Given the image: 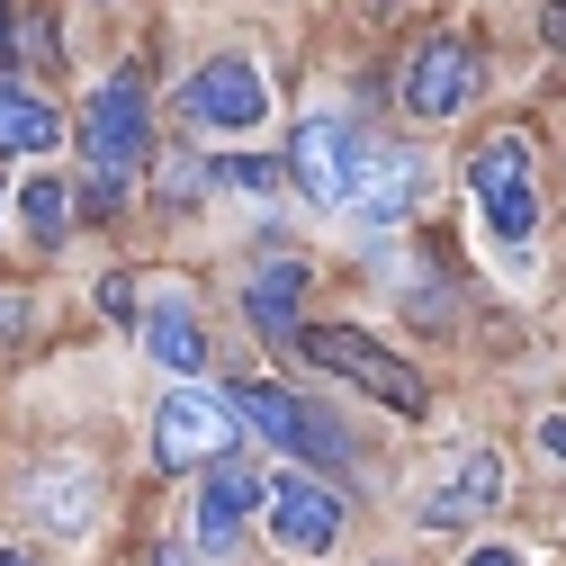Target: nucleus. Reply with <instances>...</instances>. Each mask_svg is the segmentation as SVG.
Listing matches in <instances>:
<instances>
[{
    "label": "nucleus",
    "mask_w": 566,
    "mask_h": 566,
    "mask_svg": "<svg viewBox=\"0 0 566 566\" xmlns=\"http://www.w3.org/2000/svg\"><path fill=\"white\" fill-rule=\"evenodd\" d=\"M289 163H297V189H306L315 207H350V189H360V171L378 163V135H360L350 117L315 108V117L297 126V145H289Z\"/></svg>",
    "instance_id": "nucleus-3"
},
{
    "label": "nucleus",
    "mask_w": 566,
    "mask_h": 566,
    "mask_svg": "<svg viewBox=\"0 0 566 566\" xmlns=\"http://www.w3.org/2000/svg\"><path fill=\"white\" fill-rule=\"evenodd\" d=\"M297 297H306V270H297V261H261V270H252L243 306H252L261 342H297Z\"/></svg>",
    "instance_id": "nucleus-13"
},
{
    "label": "nucleus",
    "mask_w": 566,
    "mask_h": 566,
    "mask_svg": "<svg viewBox=\"0 0 566 566\" xmlns=\"http://www.w3.org/2000/svg\"><path fill=\"white\" fill-rule=\"evenodd\" d=\"M468 99H476V54H468L459 36L413 45V63H405V108H413V117H459Z\"/></svg>",
    "instance_id": "nucleus-9"
},
{
    "label": "nucleus",
    "mask_w": 566,
    "mask_h": 566,
    "mask_svg": "<svg viewBox=\"0 0 566 566\" xmlns=\"http://www.w3.org/2000/svg\"><path fill=\"white\" fill-rule=\"evenodd\" d=\"M234 422H261V432L289 450V459H315V468H350V441L333 432V413H315L306 396H279V387H226Z\"/></svg>",
    "instance_id": "nucleus-4"
},
{
    "label": "nucleus",
    "mask_w": 566,
    "mask_h": 566,
    "mask_svg": "<svg viewBox=\"0 0 566 566\" xmlns=\"http://www.w3.org/2000/svg\"><path fill=\"white\" fill-rule=\"evenodd\" d=\"M485 504H504V459H494V450H459L450 476L422 494V531H459V522H476Z\"/></svg>",
    "instance_id": "nucleus-10"
},
{
    "label": "nucleus",
    "mask_w": 566,
    "mask_h": 566,
    "mask_svg": "<svg viewBox=\"0 0 566 566\" xmlns=\"http://www.w3.org/2000/svg\"><path fill=\"white\" fill-rule=\"evenodd\" d=\"M252 504H261V485H252L243 468H226V459H207V485H198V504H189V531H198L207 548H226Z\"/></svg>",
    "instance_id": "nucleus-12"
},
{
    "label": "nucleus",
    "mask_w": 566,
    "mask_h": 566,
    "mask_svg": "<svg viewBox=\"0 0 566 566\" xmlns=\"http://www.w3.org/2000/svg\"><path fill=\"white\" fill-rule=\"evenodd\" d=\"M54 145H63L54 108L36 91H19V82H0V154H54Z\"/></svg>",
    "instance_id": "nucleus-15"
},
{
    "label": "nucleus",
    "mask_w": 566,
    "mask_h": 566,
    "mask_svg": "<svg viewBox=\"0 0 566 566\" xmlns=\"http://www.w3.org/2000/svg\"><path fill=\"white\" fill-rule=\"evenodd\" d=\"M297 350L315 369H333V378H350V387H369L378 405H396V413H422V378L396 360L387 342H369L360 324H306L297 333Z\"/></svg>",
    "instance_id": "nucleus-1"
},
{
    "label": "nucleus",
    "mask_w": 566,
    "mask_h": 566,
    "mask_svg": "<svg viewBox=\"0 0 566 566\" xmlns=\"http://www.w3.org/2000/svg\"><path fill=\"white\" fill-rule=\"evenodd\" d=\"M234 441V405L226 396H207V387H171L154 405V459L163 468H207V459H226Z\"/></svg>",
    "instance_id": "nucleus-6"
},
{
    "label": "nucleus",
    "mask_w": 566,
    "mask_h": 566,
    "mask_svg": "<svg viewBox=\"0 0 566 566\" xmlns=\"http://www.w3.org/2000/svg\"><path fill=\"white\" fill-rule=\"evenodd\" d=\"M217 180H226V189H261V198H270L279 180H289V163H217Z\"/></svg>",
    "instance_id": "nucleus-18"
},
{
    "label": "nucleus",
    "mask_w": 566,
    "mask_h": 566,
    "mask_svg": "<svg viewBox=\"0 0 566 566\" xmlns=\"http://www.w3.org/2000/svg\"><path fill=\"white\" fill-rule=\"evenodd\" d=\"M539 450H548V459L566 468V413H548V422H539Z\"/></svg>",
    "instance_id": "nucleus-19"
},
{
    "label": "nucleus",
    "mask_w": 566,
    "mask_h": 566,
    "mask_svg": "<svg viewBox=\"0 0 566 566\" xmlns=\"http://www.w3.org/2000/svg\"><path fill=\"white\" fill-rule=\"evenodd\" d=\"M468 566H522V557H513V548H476Z\"/></svg>",
    "instance_id": "nucleus-21"
},
{
    "label": "nucleus",
    "mask_w": 566,
    "mask_h": 566,
    "mask_svg": "<svg viewBox=\"0 0 566 566\" xmlns=\"http://www.w3.org/2000/svg\"><path fill=\"white\" fill-rule=\"evenodd\" d=\"M135 333H145V360H154V369H171V378H189V369L207 360V333H198V315H189V297H180V289H163L145 315H135Z\"/></svg>",
    "instance_id": "nucleus-11"
},
{
    "label": "nucleus",
    "mask_w": 566,
    "mask_h": 566,
    "mask_svg": "<svg viewBox=\"0 0 566 566\" xmlns=\"http://www.w3.org/2000/svg\"><path fill=\"white\" fill-rule=\"evenodd\" d=\"M0 28H10V0H0Z\"/></svg>",
    "instance_id": "nucleus-23"
},
{
    "label": "nucleus",
    "mask_w": 566,
    "mask_h": 566,
    "mask_svg": "<svg viewBox=\"0 0 566 566\" xmlns=\"http://www.w3.org/2000/svg\"><path fill=\"white\" fill-rule=\"evenodd\" d=\"M36 522L63 531V539H82V531H91V476H82V468H73V476L45 468V476H36Z\"/></svg>",
    "instance_id": "nucleus-16"
},
{
    "label": "nucleus",
    "mask_w": 566,
    "mask_h": 566,
    "mask_svg": "<svg viewBox=\"0 0 566 566\" xmlns=\"http://www.w3.org/2000/svg\"><path fill=\"white\" fill-rule=\"evenodd\" d=\"M468 189H476V217H485V234L522 252V243H531V226H539L531 145H522V135H485V154L468 163Z\"/></svg>",
    "instance_id": "nucleus-2"
},
{
    "label": "nucleus",
    "mask_w": 566,
    "mask_h": 566,
    "mask_svg": "<svg viewBox=\"0 0 566 566\" xmlns=\"http://www.w3.org/2000/svg\"><path fill=\"white\" fill-rule=\"evenodd\" d=\"M63 207H73V198H63V180H54V171H36V180L19 189V217H28V243H36V252H54V243H63Z\"/></svg>",
    "instance_id": "nucleus-17"
},
{
    "label": "nucleus",
    "mask_w": 566,
    "mask_h": 566,
    "mask_svg": "<svg viewBox=\"0 0 566 566\" xmlns=\"http://www.w3.org/2000/svg\"><path fill=\"white\" fill-rule=\"evenodd\" d=\"M261 513H270V539L289 548V557H324L342 539V494L324 476H297V468H279L261 485Z\"/></svg>",
    "instance_id": "nucleus-5"
},
{
    "label": "nucleus",
    "mask_w": 566,
    "mask_h": 566,
    "mask_svg": "<svg viewBox=\"0 0 566 566\" xmlns=\"http://www.w3.org/2000/svg\"><path fill=\"white\" fill-rule=\"evenodd\" d=\"M413 154H396V145H378V163L360 171V189H350V207H360V226H396L405 207H413Z\"/></svg>",
    "instance_id": "nucleus-14"
},
{
    "label": "nucleus",
    "mask_w": 566,
    "mask_h": 566,
    "mask_svg": "<svg viewBox=\"0 0 566 566\" xmlns=\"http://www.w3.org/2000/svg\"><path fill=\"white\" fill-rule=\"evenodd\" d=\"M189 117L217 126V135H252V126L270 117V91H261V73H252L243 54H217V63L189 82Z\"/></svg>",
    "instance_id": "nucleus-8"
},
{
    "label": "nucleus",
    "mask_w": 566,
    "mask_h": 566,
    "mask_svg": "<svg viewBox=\"0 0 566 566\" xmlns=\"http://www.w3.org/2000/svg\"><path fill=\"white\" fill-rule=\"evenodd\" d=\"M0 566H36V557H0Z\"/></svg>",
    "instance_id": "nucleus-22"
},
{
    "label": "nucleus",
    "mask_w": 566,
    "mask_h": 566,
    "mask_svg": "<svg viewBox=\"0 0 566 566\" xmlns=\"http://www.w3.org/2000/svg\"><path fill=\"white\" fill-rule=\"evenodd\" d=\"M548 45L566 54V0H548Z\"/></svg>",
    "instance_id": "nucleus-20"
},
{
    "label": "nucleus",
    "mask_w": 566,
    "mask_h": 566,
    "mask_svg": "<svg viewBox=\"0 0 566 566\" xmlns=\"http://www.w3.org/2000/svg\"><path fill=\"white\" fill-rule=\"evenodd\" d=\"M82 154H91V171L108 189L145 163V91H135V82H99L82 99Z\"/></svg>",
    "instance_id": "nucleus-7"
}]
</instances>
